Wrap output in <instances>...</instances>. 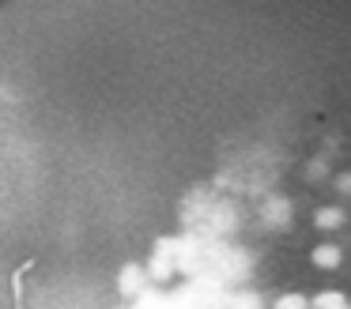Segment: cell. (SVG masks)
<instances>
[{
    "mask_svg": "<svg viewBox=\"0 0 351 309\" xmlns=\"http://www.w3.org/2000/svg\"><path fill=\"white\" fill-rule=\"evenodd\" d=\"M261 219H265L268 226H280L291 219V200L287 196H268L265 203H261Z\"/></svg>",
    "mask_w": 351,
    "mask_h": 309,
    "instance_id": "cell-1",
    "label": "cell"
},
{
    "mask_svg": "<svg viewBox=\"0 0 351 309\" xmlns=\"http://www.w3.org/2000/svg\"><path fill=\"white\" fill-rule=\"evenodd\" d=\"M310 260L317 264V268L332 271V268H340L343 253H340V245H332V241H321V245H317V249H313V253H310Z\"/></svg>",
    "mask_w": 351,
    "mask_h": 309,
    "instance_id": "cell-2",
    "label": "cell"
},
{
    "mask_svg": "<svg viewBox=\"0 0 351 309\" xmlns=\"http://www.w3.org/2000/svg\"><path fill=\"white\" fill-rule=\"evenodd\" d=\"M313 226H317V230H336V226H343V211L340 208H321L317 215H313Z\"/></svg>",
    "mask_w": 351,
    "mask_h": 309,
    "instance_id": "cell-3",
    "label": "cell"
},
{
    "mask_svg": "<svg viewBox=\"0 0 351 309\" xmlns=\"http://www.w3.org/2000/svg\"><path fill=\"white\" fill-rule=\"evenodd\" d=\"M310 309H348V298L340 291H321L317 298L310 301Z\"/></svg>",
    "mask_w": 351,
    "mask_h": 309,
    "instance_id": "cell-4",
    "label": "cell"
},
{
    "mask_svg": "<svg viewBox=\"0 0 351 309\" xmlns=\"http://www.w3.org/2000/svg\"><path fill=\"white\" fill-rule=\"evenodd\" d=\"M276 309H310V298H302V294H283L276 301Z\"/></svg>",
    "mask_w": 351,
    "mask_h": 309,
    "instance_id": "cell-5",
    "label": "cell"
},
{
    "mask_svg": "<svg viewBox=\"0 0 351 309\" xmlns=\"http://www.w3.org/2000/svg\"><path fill=\"white\" fill-rule=\"evenodd\" d=\"M306 177H310V181H321V177H328V162H325V158H313V162L306 166Z\"/></svg>",
    "mask_w": 351,
    "mask_h": 309,
    "instance_id": "cell-6",
    "label": "cell"
},
{
    "mask_svg": "<svg viewBox=\"0 0 351 309\" xmlns=\"http://www.w3.org/2000/svg\"><path fill=\"white\" fill-rule=\"evenodd\" d=\"M332 185H336V188H340V193H343V196H351V170H343V173H336V177H332Z\"/></svg>",
    "mask_w": 351,
    "mask_h": 309,
    "instance_id": "cell-7",
    "label": "cell"
},
{
    "mask_svg": "<svg viewBox=\"0 0 351 309\" xmlns=\"http://www.w3.org/2000/svg\"><path fill=\"white\" fill-rule=\"evenodd\" d=\"M230 309H261L257 306V294H242V298H238V306H230Z\"/></svg>",
    "mask_w": 351,
    "mask_h": 309,
    "instance_id": "cell-8",
    "label": "cell"
}]
</instances>
